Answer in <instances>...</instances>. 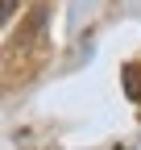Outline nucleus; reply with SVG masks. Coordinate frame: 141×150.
<instances>
[{
    "mask_svg": "<svg viewBox=\"0 0 141 150\" xmlns=\"http://www.w3.org/2000/svg\"><path fill=\"white\" fill-rule=\"evenodd\" d=\"M13 8H17V0H4V21H13Z\"/></svg>",
    "mask_w": 141,
    "mask_h": 150,
    "instance_id": "obj_2",
    "label": "nucleus"
},
{
    "mask_svg": "<svg viewBox=\"0 0 141 150\" xmlns=\"http://www.w3.org/2000/svg\"><path fill=\"white\" fill-rule=\"evenodd\" d=\"M125 88H129V100H141V71L125 67Z\"/></svg>",
    "mask_w": 141,
    "mask_h": 150,
    "instance_id": "obj_1",
    "label": "nucleus"
}]
</instances>
